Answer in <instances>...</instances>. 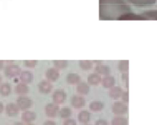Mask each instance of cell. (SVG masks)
<instances>
[{
    "mask_svg": "<svg viewBox=\"0 0 157 125\" xmlns=\"http://www.w3.org/2000/svg\"><path fill=\"white\" fill-rule=\"evenodd\" d=\"M2 76L0 75V85L2 84Z\"/></svg>",
    "mask_w": 157,
    "mask_h": 125,
    "instance_id": "cell-35",
    "label": "cell"
},
{
    "mask_svg": "<svg viewBox=\"0 0 157 125\" xmlns=\"http://www.w3.org/2000/svg\"><path fill=\"white\" fill-rule=\"evenodd\" d=\"M72 111L69 107H63L60 110L59 115L62 119H68L71 116Z\"/></svg>",
    "mask_w": 157,
    "mask_h": 125,
    "instance_id": "cell-25",
    "label": "cell"
},
{
    "mask_svg": "<svg viewBox=\"0 0 157 125\" xmlns=\"http://www.w3.org/2000/svg\"><path fill=\"white\" fill-rule=\"evenodd\" d=\"M118 68L121 72H127L129 69V62L127 61H120L119 64H118Z\"/></svg>",
    "mask_w": 157,
    "mask_h": 125,
    "instance_id": "cell-26",
    "label": "cell"
},
{
    "mask_svg": "<svg viewBox=\"0 0 157 125\" xmlns=\"http://www.w3.org/2000/svg\"><path fill=\"white\" fill-rule=\"evenodd\" d=\"M45 77L47 80H48L51 82H53V81L55 82L60 78L59 70L55 68H52L48 69L45 72Z\"/></svg>",
    "mask_w": 157,
    "mask_h": 125,
    "instance_id": "cell-8",
    "label": "cell"
},
{
    "mask_svg": "<svg viewBox=\"0 0 157 125\" xmlns=\"http://www.w3.org/2000/svg\"><path fill=\"white\" fill-rule=\"evenodd\" d=\"M104 108V104L101 101H94L89 104V109L93 112L101 111Z\"/></svg>",
    "mask_w": 157,
    "mask_h": 125,
    "instance_id": "cell-18",
    "label": "cell"
},
{
    "mask_svg": "<svg viewBox=\"0 0 157 125\" xmlns=\"http://www.w3.org/2000/svg\"><path fill=\"white\" fill-rule=\"evenodd\" d=\"M76 91L80 95H86L90 92V85L88 83L81 81L79 84H77Z\"/></svg>",
    "mask_w": 157,
    "mask_h": 125,
    "instance_id": "cell-12",
    "label": "cell"
},
{
    "mask_svg": "<svg viewBox=\"0 0 157 125\" xmlns=\"http://www.w3.org/2000/svg\"><path fill=\"white\" fill-rule=\"evenodd\" d=\"M23 63H24V65L28 68H33L38 64V61H35V60H25V61H23Z\"/></svg>",
    "mask_w": 157,
    "mask_h": 125,
    "instance_id": "cell-27",
    "label": "cell"
},
{
    "mask_svg": "<svg viewBox=\"0 0 157 125\" xmlns=\"http://www.w3.org/2000/svg\"><path fill=\"white\" fill-rule=\"evenodd\" d=\"M85 98L80 95H75L71 98V104L75 109H81L85 106Z\"/></svg>",
    "mask_w": 157,
    "mask_h": 125,
    "instance_id": "cell-5",
    "label": "cell"
},
{
    "mask_svg": "<svg viewBox=\"0 0 157 125\" xmlns=\"http://www.w3.org/2000/svg\"><path fill=\"white\" fill-rule=\"evenodd\" d=\"M112 111L115 115H124L128 112V106L123 101H115L112 106Z\"/></svg>",
    "mask_w": 157,
    "mask_h": 125,
    "instance_id": "cell-2",
    "label": "cell"
},
{
    "mask_svg": "<svg viewBox=\"0 0 157 125\" xmlns=\"http://www.w3.org/2000/svg\"><path fill=\"white\" fill-rule=\"evenodd\" d=\"M16 104L20 110L27 111L28 109L32 107L33 102H32V98H29V97L25 96V95H21L17 98Z\"/></svg>",
    "mask_w": 157,
    "mask_h": 125,
    "instance_id": "cell-1",
    "label": "cell"
},
{
    "mask_svg": "<svg viewBox=\"0 0 157 125\" xmlns=\"http://www.w3.org/2000/svg\"><path fill=\"white\" fill-rule=\"evenodd\" d=\"M27 125H34V124H31V123H29V124H28Z\"/></svg>",
    "mask_w": 157,
    "mask_h": 125,
    "instance_id": "cell-36",
    "label": "cell"
},
{
    "mask_svg": "<svg viewBox=\"0 0 157 125\" xmlns=\"http://www.w3.org/2000/svg\"><path fill=\"white\" fill-rule=\"evenodd\" d=\"M90 118H91V115L87 111H82L79 112L78 115V121L83 124H87V123L90 121Z\"/></svg>",
    "mask_w": 157,
    "mask_h": 125,
    "instance_id": "cell-16",
    "label": "cell"
},
{
    "mask_svg": "<svg viewBox=\"0 0 157 125\" xmlns=\"http://www.w3.org/2000/svg\"><path fill=\"white\" fill-rule=\"evenodd\" d=\"M19 78L21 81L25 84H31L33 81V74L29 71H24L21 72L19 75Z\"/></svg>",
    "mask_w": 157,
    "mask_h": 125,
    "instance_id": "cell-14",
    "label": "cell"
},
{
    "mask_svg": "<svg viewBox=\"0 0 157 125\" xmlns=\"http://www.w3.org/2000/svg\"><path fill=\"white\" fill-rule=\"evenodd\" d=\"M79 66L82 70L88 71L90 70L93 67V63L88 60H81L79 61Z\"/></svg>",
    "mask_w": 157,
    "mask_h": 125,
    "instance_id": "cell-24",
    "label": "cell"
},
{
    "mask_svg": "<svg viewBox=\"0 0 157 125\" xmlns=\"http://www.w3.org/2000/svg\"><path fill=\"white\" fill-rule=\"evenodd\" d=\"M54 67L58 70H63L68 66V61L65 60H55L53 61Z\"/></svg>",
    "mask_w": 157,
    "mask_h": 125,
    "instance_id": "cell-23",
    "label": "cell"
},
{
    "mask_svg": "<svg viewBox=\"0 0 157 125\" xmlns=\"http://www.w3.org/2000/svg\"><path fill=\"white\" fill-rule=\"evenodd\" d=\"M84 125H89V124H84Z\"/></svg>",
    "mask_w": 157,
    "mask_h": 125,
    "instance_id": "cell-37",
    "label": "cell"
},
{
    "mask_svg": "<svg viewBox=\"0 0 157 125\" xmlns=\"http://www.w3.org/2000/svg\"><path fill=\"white\" fill-rule=\"evenodd\" d=\"M112 125H128V120L123 115H117L113 118Z\"/></svg>",
    "mask_w": 157,
    "mask_h": 125,
    "instance_id": "cell-21",
    "label": "cell"
},
{
    "mask_svg": "<svg viewBox=\"0 0 157 125\" xmlns=\"http://www.w3.org/2000/svg\"><path fill=\"white\" fill-rule=\"evenodd\" d=\"M115 78L114 77L111 76V75H106L102 78V85L104 88L107 89H110L113 87H114L115 84Z\"/></svg>",
    "mask_w": 157,
    "mask_h": 125,
    "instance_id": "cell-15",
    "label": "cell"
},
{
    "mask_svg": "<svg viewBox=\"0 0 157 125\" xmlns=\"http://www.w3.org/2000/svg\"><path fill=\"white\" fill-rule=\"evenodd\" d=\"M29 86L27 85L25 83H18V84L15 87V92H16L17 95H25L26 94L29 93Z\"/></svg>",
    "mask_w": 157,
    "mask_h": 125,
    "instance_id": "cell-20",
    "label": "cell"
},
{
    "mask_svg": "<svg viewBox=\"0 0 157 125\" xmlns=\"http://www.w3.org/2000/svg\"><path fill=\"white\" fill-rule=\"evenodd\" d=\"M95 125H108L107 121L104 119H99L95 122Z\"/></svg>",
    "mask_w": 157,
    "mask_h": 125,
    "instance_id": "cell-30",
    "label": "cell"
},
{
    "mask_svg": "<svg viewBox=\"0 0 157 125\" xmlns=\"http://www.w3.org/2000/svg\"><path fill=\"white\" fill-rule=\"evenodd\" d=\"M3 65H4V62H3V61L0 60V71L3 68Z\"/></svg>",
    "mask_w": 157,
    "mask_h": 125,
    "instance_id": "cell-33",
    "label": "cell"
},
{
    "mask_svg": "<svg viewBox=\"0 0 157 125\" xmlns=\"http://www.w3.org/2000/svg\"><path fill=\"white\" fill-rule=\"evenodd\" d=\"M44 111H45L46 115L49 118H55L59 114L60 107L58 104H55V103H48L46 104L45 107H44Z\"/></svg>",
    "mask_w": 157,
    "mask_h": 125,
    "instance_id": "cell-4",
    "label": "cell"
},
{
    "mask_svg": "<svg viewBox=\"0 0 157 125\" xmlns=\"http://www.w3.org/2000/svg\"><path fill=\"white\" fill-rule=\"evenodd\" d=\"M5 75L9 78H14L20 75L21 71L19 66L16 64H9L5 68Z\"/></svg>",
    "mask_w": 157,
    "mask_h": 125,
    "instance_id": "cell-3",
    "label": "cell"
},
{
    "mask_svg": "<svg viewBox=\"0 0 157 125\" xmlns=\"http://www.w3.org/2000/svg\"><path fill=\"white\" fill-rule=\"evenodd\" d=\"M12 92V88L9 83H3L0 85V95L3 97L9 96Z\"/></svg>",
    "mask_w": 157,
    "mask_h": 125,
    "instance_id": "cell-22",
    "label": "cell"
},
{
    "mask_svg": "<svg viewBox=\"0 0 157 125\" xmlns=\"http://www.w3.org/2000/svg\"><path fill=\"white\" fill-rule=\"evenodd\" d=\"M121 98H122V101L124 103H128L129 102V93L127 92H124L122 96H121Z\"/></svg>",
    "mask_w": 157,
    "mask_h": 125,
    "instance_id": "cell-29",
    "label": "cell"
},
{
    "mask_svg": "<svg viewBox=\"0 0 157 125\" xmlns=\"http://www.w3.org/2000/svg\"><path fill=\"white\" fill-rule=\"evenodd\" d=\"M3 110H4V105H3L2 102L0 101V114L3 111Z\"/></svg>",
    "mask_w": 157,
    "mask_h": 125,
    "instance_id": "cell-32",
    "label": "cell"
},
{
    "mask_svg": "<svg viewBox=\"0 0 157 125\" xmlns=\"http://www.w3.org/2000/svg\"><path fill=\"white\" fill-rule=\"evenodd\" d=\"M43 125H57L54 121H47L43 124Z\"/></svg>",
    "mask_w": 157,
    "mask_h": 125,
    "instance_id": "cell-31",
    "label": "cell"
},
{
    "mask_svg": "<svg viewBox=\"0 0 157 125\" xmlns=\"http://www.w3.org/2000/svg\"><path fill=\"white\" fill-rule=\"evenodd\" d=\"M52 89H53V85L48 80H43L38 84V90L41 94L47 95L52 92Z\"/></svg>",
    "mask_w": 157,
    "mask_h": 125,
    "instance_id": "cell-7",
    "label": "cell"
},
{
    "mask_svg": "<svg viewBox=\"0 0 157 125\" xmlns=\"http://www.w3.org/2000/svg\"><path fill=\"white\" fill-rule=\"evenodd\" d=\"M66 81L67 84H71V85L78 84L81 81V76L77 73H69L66 76Z\"/></svg>",
    "mask_w": 157,
    "mask_h": 125,
    "instance_id": "cell-13",
    "label": "cell"
},
{
    "mask_svg": "<svg viewBox=\"0 0 157 125\" xmlns=\"http://www.w3.org/2000/svg\"><path fill=\"white\" fill-rule=\"evenodd\" d=\"M21 121L26 124H29L32 123L36 119L37 115L35 112L29 111H25L22 114H21Z\"/></svg>",
    "mask_w": 157,
    "mask_h": 125,
    "instance_id": "cell-10",
    "label": "cell"
},
{
    "mask_svg": "<svg viewBox=\"0 0 157 125\" xmlns=\"http://www.w3.org/2000/svg\"><path fill=\"white\" fill-rule=\"evenodd\" d=\"M15 125H25L23 123H20V122H18L16 123V124H15Z\"/></svg>",
    "mask_w": 157,
    "mask_h": 125,
    "instance_id": "cell-34",
    "label": "cell"
},
{
    "mask_svg": "<svg viewBox=\"0 0 157 125\" xmlns=\"http://www.w3.org/2000/svg\"><path fill=\"white\" fill-rule=\"evenodd\" d=\"M63 125H77V122L75 120L68 118V119L64 120V121L63 122Z\"/></svg>",
    "mask_w": 157,
    "mask_h": 125,
    "instance_id": "cell-28",
    "label": "cell"
},
{
    "mask_svg": "<svg viewBox=\"0 0 157 125\" xmlns=\"http://www.w3.org/2000/svg\"><path fill=\"white\" fill-rule=\"evenodd\" d=\"M123 93H124V91H123V89L121 87H118V86L115 87L114 86V87L110 89V91L108 92V95L111 98L117 100L118 98H121Z\"/></svg>",
    "mask_w": 157,
    "mask_h": 125,
    "instance_id": "cell-17",
    "label": "cell"
},
{
    "mask_svg": "<svg viewBox=\"0 0 157 125\" xmlns=\"http://www.w3.org/2000/svg\"><path fill=\"white\" fill-rule=\"evenodd\" d=\"M94 70L96 73L99 74V75H104V76H106V75H110V72H111L110 68L109 67V66L104 65V64H102L97 65L96 67H95Z\"/></svg>",
    "mask_w": 157,
    "mask_h": 125,
    "instance_id": "cell-19",
    "label": "cell"
},
{
    "mask_svg": "<svg viewBox=\"0 0 157 125\" xmlns=\"http://www.w3.org/2000/svg\"><path fill=\"white\" fill-rule=\"evenodd\" d=\"M19 111V107L15 103H9L6 107V113L9 117H15L18 115Z\"/></svg>",
    "mask_w": 157,
    "mask_h": 125,
    "instance_id": "cell-9",
    "label": "cell"
},
{
    "mask_svg": "<svg viewBox=\"0 0 157 125\" xmlns=\"http://www.w3.org/2000/svg\"><path fill=\"white\" fill-rule=\"evenodd\" d=\"M101 82H102L101 75L96 73V72L90 74V75H89L88 77H87V83H88L90 85L96 86L101 84Z\"/></svg>",
    "mask_w": 157,
    "mask_h": 125,
    "instance_id": "cell-11",
    "label": "cell"
},
{
    "mask_svg": "<svg viewBox=\"0 0 157 125\" xmlns=\"http://www.w3.org/2000/svg\"><path fill=\"white\" fill-rule=\"evenodd\" d=\"M66 93L63 90H56L52 95V100L53 102L57 104H61L65 101Z\"/></svg>",
    "mask_w": 157,
    "mask_h": 125,
    "instance_id": "cell-6",
    "label": "cell"
}]
</instances>
